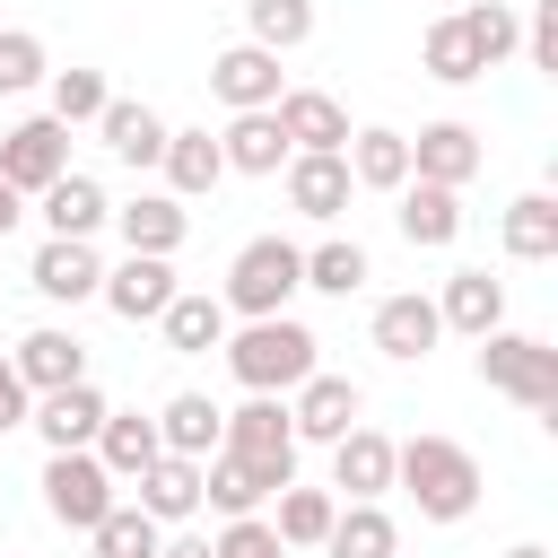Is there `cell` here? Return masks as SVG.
<instances>
[{"mask_svg":"<svg viewBox=\"0 0 558 558\" xmlns=\"http://www.w3.org/2000/svg\"><path fill=\"white\" fill-rule=\"evenodd\" d=\"M218 357H227V375H235L244 392H279V401H288V392L323 366V340H314L296 314H262V323H227Z\"/></svg>","mask_w":558,"mask_h":558,"instance_id":"cell-1","label":"cell"},{"mask_svg":"<svg viewBox=\"0 0 558 558\" xmlns=\"http://www.w3.org/2000/svg\"><path fill=\"white\" fill-rule=\"evenodd\" d=\"M392 488H410L418 523H462V514L480 506L488 471H480V453L453 445V436H410V445H392Z\"/></svg>","mask_w":558,"mask_h":558,"instance_id":"cell-2","label":"cell"},{"mask_svg":"<svg viewBox=\"0 0 558 558\" xmlns=\"http://www.w3.org/2000/svg\"><path fill=\"white\" fill-rule=\"evenodd\" d=\"M296 288H305V244H288V235H253V244H235L218 305H227V323H262V314H288Z\"/></svg>","mask_w":558,"mask_h":558,"instance_id":"cell-3","label":"cell"},{"mask_svg":"<svg viewBox=\"0 0 558 558\" xmlns=\"http://www.w3.org/2000/svg\"><path fill=\"white\" fill-rule=\"evenodd\" d=\"M480 384L523 401V410H558V349L541 331H480Z\"/></svg>","mask_w":558,"mask_h":558,"instance_id":"cell-4","label":"cell"},{"mask_svg":"<svg viewBox=\"0 0 558 558\" xmlns=\"http://www.w3.org/2000/svg\"><path fill=\"white\" fill-rule=\"evenodd\" d=\"M218 453H235V462H253V471H270L279 488L296 480V427H288V401L279 392H244L227 418H218Z\"/></svg>","mask_w":558,"mask_h":558,"instance_id":"cell-5","label":"cell"},{"mask_svg":"<svg viewBox=\"0 0 558 558\" xmlns=\"http://www.w3.org/2000/svg\"><path fill=\"white\" fill-rule=\"evenodd\" d=\"M113 506H122V488L96 453H44V514L61 532H96Z\"/></svg>","mask_w":558,"mask_h":558,"instance_id":"cell-6","label":"cell"},{"mask_svg":"<svg viewBox=\"0 0 558 558\" xmlns=\"http://www.w3.org/2000/svg\"><path fill=\"white\" fill-rule=\"evenodd\" d=\"M61 174H70V131H61L52 113H26V122L0 131V183H9L17 201H35V192L61 183Z\"/></svg>","mask_w":558,"mask_h":558,"instance_id":"cell-7","label":"cell"},{"mask_svg":"<svg viewBox=\"0 0 558 558\" xmlns=\"http://www.w3.org/2000/svg\"><path fill=\"white\" fill-rule=\"evenodd\" d=\"M288 427H296V445H340L349 427H366V392H357L349 375L314 366V375L288 392Z\"/></svg>","mask_w":558,"mask_h":558,"instance_id":"cell-8","label":"cell"},{"mask_svg":"<svg viewBox=\"0 0 558 558\" xmlns=\"http://www.w3.org/2000/svg\"><path fill=\"white\" fill-rule=\"evenodd\" d=\"M488 166V140L471 131V122H418V140H410V183H445V192H462L471 174Z\"/></svg>","mask_w":558,"mask_h":558,"instance_id":"cell-9","label":"cell"},{"mask_svg":"<svg viewBox=\"0 0 558 558\" xmlns=\"http://www.w3.org/2000/svg\"><path fill=\"white\" fill-rule=\"evenodd\" d=\"M209 96H218L227 113H270V105L288 96L279 52H262V44H227V52L209 61Z\"/></svg>","mask_w":558,"mask_h":558,"instance_id":"cell-10","label":"cell"},{"mask_svg":"<svg viewBox=\"0 0 558 558\" xmlns=\"http://www.w3.org/2000/svg\"><path fill=\"white\" fill-rule=\"evenodd\" d=\"M105 227L122 235V253H157V262H174L183 235H192V209H183L174 192H131V201H113Z\"/></svg>","mask_w":558,"mask_h":558,"instance_id":"cell-11","label":"cell"},{"mask_svg":"<svg viewBox=\"0 0 558 558\" xmlns=\"http://www.w3.org/2000/svg\"><path fill=\"white\" fill-rule=\"evenodd\" d=\"M105 392L96 384H61V392H35V410H26V427L44 436V453H87L96 445V427H105Z\"/></svg>","mask_w":558,"mask_h":558,"instance_id":"cell-12","label":"cell"},{"mask_svg":"<svg viewBox=\"0 0 558 558\" xmlns=\"http://www.w3.org/2000/svg\"><path fill=\"white\" fill-rule=\"evenodd\" d=\"M26 288L52 296V305H87V296L105 288V262H96V244H78V235H44L35 262H26Z\"/></svg>","mask_w":558,"mask_h":558,"instance_id":"cell-13","label":"cell"},{"mask_svg":"<svg viewBox=\"0 0 558 558\" xmlns=\"http://www.w3.org/2000/svg\"><path fill=\"white\" fill-rule=\"evenodd\" d=\"M436 323H445V331H462V340L506 331V279H497V270H480V262L445 270V288H436Z\"/></svg>","mask_w":558,"mask_h":558,"instance_id":"cell-14","label":"cell"},{"mask_svg":"<svg viewBox=\"0 0 558 558\" xmlns=\"http://www.w3.org/2000/svg\"><path fill=\"white\" fill-rule=\"evenodd\" d=\"M9 366H17L26 392H61V384H87V340H78L70 323H35V331L9 349Z\"/></svg>","mask_w":558,"mask_h":558,"instance_id":"cell-15","label":"cell"},{"mask_svg":"<svg viewBox=\"0 0 558 558\" xmlns=\"http://www.w3.org/2000/svg\"><path fill=\"white\" fill-rule=\"evenodd\" d=\"M384 488H392V436L384 427H349L331 445V497L340 506H384Z\"/></svg>","mask_w":558,"mask_h":558,"instance_id":"cell-16","label":"cell"},{"mask_svg":"<svg viewBox=\"0 0 558 558\" xmlns=\"http://www.w3.org/2000/svg\"><path fill=\"white\" fill-rule=\"evenodd\" d=\"M270 113H279V131H288L296 157H340V148H349V105L323 96V87H288Z\"/></svg>","mask_w":558,"mask_h":558,"instance_id":"cell-17","label":"cell"},{"mask_svg":"<svg viewBox=\"0 0 558 558\" xmlns=\"http://www.w3.org/2000/svg\"><path fill=\"white\" fill-rule=\"evenodd\" d=\"M366 340H375L392 366H418V357L445 340V323H436V296H418V288L384 296V305H375V323H366Z\"/></svg>","mask_w":558,"mask_h":558,"instance_id":"cell-18","label":"cell"},{"mask_svg":"<svg viewBox=\"0 0 558 558\" xmlns=\"http://www.w3.org/2000/svg\"><path fill=\"white\" fill-rule=\"evenodd\" d=\"M131 506H140L157 532H183V523L201 514V462H183V453H157V462L131 480Z\"/></svg>","mask_w":558,"mask_h":558,"instance_id":"cell-19","label":"cell"},{"mask_svg":"<svg viewBox=\"0 0 558 558\" xmlns=\"http://www.w3.org/2000/svg\"><path fill=\"white\" fill-rule=\"evenodd\" d=\"M122 323H157L166 305H174V262H157V253H122L113 270H105V288H96Z\"/></svg>","mask_w":558,"mask_h":558,"instance_id":"cell-20","label":"cell"},{"mask_svg":"<svg viewBox=\"0 0 558 558\" xmlns=\"http://www.w3.org/2000/svg\"><path fill=\"white\" fill-rule=\"evenodd\" d=\"M279 174H288V209H296V218H314V227H340V209L357 201L349 157H288Z\"/></svg>","mask_w":558,"mask_h":558,"instance_id":"cell-21","label":"cell"},{"mask_svg":"<svg viewBox=\"0 0 558 558\" xmlns=\"http://www.w3.org/2000/svg\"><path fill=\"white\" fill-rule=\"evenodd\" d=\"M35 218H44V235H78V244H96V227L113 218V201H105V183L96 174H61V183H44L35 192Z\"/></svg>","mask_w":558,"mask_h":558,"instance_id":"cell-22","label":"cell"},{"mask_svg":"<svg viewBox=\"0 0 558 558\" xmlns=\"http://www.w3.org/2000/svg\"><path fill=\"white\" fill-rule=\"evenodd\" d=\"M166 131H174V122H166L157 105H140V96H113V105L96 113V140H105L122 166H140V174L166 157Z\"/></svg>","mask_w":558,"mask_h":558,"instance_id":"cell-23","label":"cell"},{"mask_svg":"<svg viewBox=\"0 0 558 558\" xmlns=\"http://www.w3.org/2000/svg\"><path fill=\"white\" fill-rule=\"evenodd\" d=\"M392 201H401V209H392L401 244H418V253H445V244L462 235V192H445V183H401Z\"/></svg>","mask_w":558,"mask_h":558,"instance_id":"cell-24","label":"cell"},{"mask_svg":"<svg viewBox=\"0 0 558 558\" xmlns=\"http://www.w3.org/2000/svg\"><path fill=\"white\" fill-rule=\"evenodd\" d=\"M349 183L357 192H401L410 183V131H392V122H366V131H349Z\"/></svg>","mask_w":558,"mask_h":558,"instance_id":"cell-25","label":"cell"},{"mask_svg":"<svg viewBox=\"0 0 558 558\" xmlns=\"http://www.w3.org/2000/svg\"><path fill=\"white\" fill-rule=\"evenodd\" d=\"M166 192L174 201H209L227 183V157H218V131H166V157H157Z\"/></svg>","mask_w":558,"mask_h":558,"instance_id":"cell-26","label":"cell"},{"mask_svg":"<svg viewBox=\"0 0 558 558\" xmlns=\"http://www.w3.org/2000/svg\"><path fill=\"white\" fill-rule=\"evenodd\" d=\"M270 497H279V480H270V471H253V462H235V453H209V462H201V506H209L218 523L262 514Z\"/></svg>","mask_w":558,"mask_h":558,"instance_id":"cell-27","label":"cell"},{"mask_svg":"<svg viewBox=\"0 0 558 558\" xmlns=\"http://www.w3.org/2000/svg\"><path fill=\"white\" fill-rule=\"evenodd\" d=\"M218 157H227V174H279L296 148H288V131H279V113H227Z\"/></svg>","mask_w":558,"mask_h":558,"instance_id":"cell-28","label":"cell"},{"mask_svg":"<svg viewBox=\"0 0 558 558\" xmlns=\"http://www.w3.org/2000/svg\"><path fill=\"white\" fill-rule=\"evenodd\" d=\"M105 471H113V488H131L166 445H157V418H140V410H105V427H96V445H87Z\"/></svg>","mask_w":558,"mask_h":558,"instance_id":"cell-29","label":"cell"},{"mask_svg":"<svg viewBox=\"0 0 558 558\" xmlns=\"http://www.w3.org/2000/svg\"><path fill=\"white\" fill-rule=\"evenodd\" d=\"M157 331H166L174 357H209V349L227 340V305H218L209 288H174V305L157 314Z\"/></svg>","mask_w":558,"mask_h":558,"instance_id":"cell-30","label":"cell"},{"mask_svg":"<svg viewBox=\"0 0 558 558\" xmlns=\"http://www.w3.org/2000/svg\"><path fill=\"white\" fill-rule=\"evenodd\" d=\"M218 418H227V410H218L209 392H174V401L157 410V445L183 453V462H209V453H218Z\"/></svg>","mask_w":558,"mask_h":558,"instance_id":"cell-31","label":"cell"},{"mask_svg":"<svg viewBox=\"0 0 558 558\" xmlns=\"http://www.w3.org/2000/svg\"><path fill=\"white\" fill-rule=\"evenodd\" d=\"M331 514H340V497H331V488H305V480H288V488H279V514H270V532H279V549L296 558V549H323Z\"/></svg>","mask_w":558,"mask_h":558,"instance_id":"cell-32","label":"cell"},{"mask_svg":"<svg viewBox=\"0 0 558 558\" xmlns=\"http://www.w3.org/2000/svg\"><path fill=\"white\" fill-rule=\"evenodd\" d=\"M323 558H401V523L384 506H340L323 532Z\"/></svg>","mask_w":558,"mask_h":558,"instance_id":"cell-33","label":"cell"},{"mask_svg":"<svg viewBox=\"0 0 558 558\" xmlns=\"http://www.w3.org/2000/svg\"><path fill=\"white\" fill-rule=\"evenodd\" d=\"M497 235H506L514 262H549V253H558V201H549V192H514L506 218H497Z\"/></svg>","mask_w":558,"mask_h":558,"instance_id":"cell-34","label":"cell"},{"mask_svg":"<svg viewBox=\"0 0 558 558\" xmlns=\"http://www.w3.org/2000/svg\"><path fill=\"white\" fill-rule=\"evenodd\" d=\"M366 279H375V262H366L357 235H323V244H305V288H314V296H357Z\"/></svg>","mask_w":558,"mask_h":558,"instance_id":"cell-35","label":"cell"},{"mask_svg":"<svg viewBox=\"0 0 558 558\" xmlns=\"http://www.w3.org/2000/svg\"><path fill=\"white\" fill-rule=\"evenodd\" d=\"M453 17H462V35H471L480 70H497L506 52H523V9H514V0H471V9H453Z\"/></svg>","mask_w":558,"mask_h":558,"instance_id":"cell-36","label":"cell"},{"mask_svg":"<svg viewBox=\"0 0 558 558\" xmlns=\"http://www.w3.org/2000/svg\"><path fill=\"white\" fill-rule=\"evenodd\" d=\"M418 70H427L436 87H471V78H488L480 52H471V35H462V17H436V26L418 35Z\"/></svg>","mask_w":558,"mask_h":558,"instance_id":"cell-37","label":"cell"},{"mask_svg":"<svg viewBox=\"0 0 558 558\" xmlns=\"http://www.w3.org/2000/svg\"><path fill=\"white\" fill-rule=\"evenodd\" d=\"M44 87H52V105H44V113H52L61 131H78V122H96V113L113 105V87H105V70H87V61H70V70H52Z\"/></svg>","mask_w":558,"mask_h":558,"instance_id":"cell-38","label":"cell"},{"mask_svg":"<svg viewBox=\"0 0 558 558\" xmlns=\"http://www.w3.org/2000/svg\"><path fill=\"white\" fill-rule=\"evenodd\" d=\"M305 35H314V0H244V44L296 52Z\"/></svg>","mask_w":558,"mask_h":558,"instance_id":"cell-39","label":"cell"},{"mask_svg":"<svg viewBox=\"0 0 558 558\" xmlns=\"http://www.w3.org/2000/svg\"><path fill=\"white\" fill-rule=\"evenodd\" d=\"M87 541H96V558H157V541H166V532H157V523H148V514L122 497V506H113V514H105Z\"/></svg>","mask_w":558,"mask_h":558,"instance_id":"cell-40","label":"cell"},{"mask_svg":"<svg viewBox=\"0 0 558 558\" xmlns=\"http://www.w3.org/2000/svg\"><path fill=\"white\" fill-rule=\"evenodd\" d=\"M52 78V61H44V35H26V26H0V96H26V87H44Z\"/></svg>","mask_w":558,"mask_h":558,"instance_id":"cell-41","label":"cell"},{"mask_svg":"<svg viewBox=\"0 0 558 558\" xmlns=\"http://www.w3.org/2000/svg\"><path fill=\"white\" fill-rule=\"evenodd\" d=\"M209 549H218V558H288V549H279V532H270L262 514H235V523H218V532H209Z\"/></svg>","mask_w":558,"mask_h":558,"instance_id":"cell-42","label":"cell"},{"mask_svg":"<svg viewBox=\"0 0 558 558\" xmlns=\"http://www.w3.org/2000/svg\"><path fill=\"white\" fill-rule=\"evenodd\" d=\"M523 52H532V70L558 78V0H532L523 9Z\"/></svg>","mask_w":558,"mask_h":558,"instance_id":"cell-43","label":"cell"},{"mask_svg":"<svg viewBox=\"0 0 558 558\" xmlns=\"http://www.w3.org/2000/svg\"><path fill=\"white\" fill-rule=\"evenodd\" d=\"M26 410H35V392L17 384V366H9V349H0V436H9V427H26Z\"/></svg>","mask_w":558,"mask_h":558,"instance_id":"cell-44","label":"cell"},{"mask_svg":"<svg viewBox=\"0 0 558 558\" xmlns=\"http://www.w3.org/2000/svg\"><path fill=\"white\" fill-rule=\"evenodd\" d=\"M157 558H218V549H209V532H166Z\"/></svg>","mask_w":558,"mask_h":558,"instance_id":"cell-45","label":"cell"},{"mask_svg":"<svg viewBox=\"0 0 558 558\" xmlns=\"http://www.w3.org/2000/svg\"><path fill=\"white\" fill-rule=\"evenodd\" d=\"M17 218H26V201H17V192H9V183H0V235H9V227H17Z\"/></svg>","mask_w":558,"mask_h":558,"instance_id":"cell-46","label":"cell"},{"mask_svg":"<svg viewBox=\"0 0 558 558\" xmlns=\"http://www.w3.org/2000/svg\"><path fill=\"white\" fill-rule=\"evenodd\" d=\"M506 558H549V549H541V541H514V549H506Z\"/></svg>","mask_w":558,"mask_h":558,"instance_id":"cell-47","label":"cell"}]
</instances>
